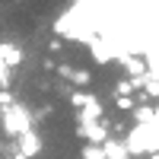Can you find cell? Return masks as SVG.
Segmentation results:
<instances>
[{
    "instance_id": "9c48e42d",
    "label": "cell",
    "mask_w": 159,
    "mask_h": 159,
    "mask_svg": "<svg viewBox=\"0 0 159 159\" xmlns=\"http://www.w3.org/2000/svg\"><path fill=\"white\" fill-rule=\"evenodd\" d=\"M130 111H134L137 124H150V121H153V108H150V105H134Z\"/></svg>"
},
{
    "instance_id": "5bb4252c",
    "label": "cell",
    "mask_w": 159,
    "mask_h": 159,
    "mask_svg": "<svg viewBox=\"0 0 159 159\" xmlns=\"http://www.w3.org/2000/svg\"><path fill=\"white\" fill-rule=\"evenodd\" d=\"M7 105H13V96H10L3 86H0V108H7Z\"/></svg>"
},
{
    "instance_id": "52a82bcc",
    "label": "cell",
    "mask_w": 159,
    "mask_h": 159,
    "mask_svg": "<svg viewBox=\"0 0 159 159\" xmlns=\"http://www.w3.org/2000/svg\"><path fill=\"white\" fill-rule=\"evenodd\" d=\"M121 64L127 67L130 76H143V73H150V67H147V61H143V57H121Z\"/></svg>"
},
{
    "instance_id": "3957f363",
    "label": "cell",
    "mask_w": 159,
    "mask_h": 159,
    "mask_svg": "<svg viewBox=\"0 0 159 159\" xmlns=\"http://www.w3.org/2000/svg\"><path fill=\"white\" fill-rule=\"evenodd\" d=\"M96 118H102V102H99L96 96H89V99L83 102V108H76V121H80V124H92Z\"/></svg>"
},
{
    "instance_id": "9a60e30c",
    "label": "cell",
    "mask_w": 159,
    "mask_h": 159,
    "mask_svg": "<svg viewBox=\"0 0 159 159\" xmlns=\"http://www.w3.org/2000/svg\"><path fill=\"white\" fill-rule=\"evenodd\" d=\"M48 48H51V51H61V48H64V42H61V38H51V45H48Z\"/></svg>"
},
{
    "instance_id": "6da1fadb",
    "label": "cell",
    "mask_w": 159,
    "mask_h": 159,
    "mask_svg": "<svg viewBox=\"0 0 159 159\" xmlns=\"http://www.w3.org/2000/svg\"><path fill=\"white\" fill-rule=\"evenodd\" d=\"M124 147H127L130 156H134V153H159V124H156V121L137 124V127L127 134Z\"/></svg>"
},
{
    "instance_id": "ba28073f",
    "label": "cell",
    "mask_w": 159,
    "mask_h": 159,
    "mask_svg": "<svg viewBox=\"0 0 159 159\" xmlns=\"http://www.w3.org/2000/svg\"><path fill=\"white\" fill-rule=\"evenodd\" d=\"M0 54H3V64H19V61H22V48L0 45Z\"/></svg>"
},
{
    "instance_id": "7a4b0ae2",
    "label": "cell",
    "mask_w": 159,
    "mask_h": 159,
    "mask_svg": "<svg viewBox=\"0 0 159 159\" xmlns=\"http://www.w3.org/2000/svg\"><path fill=\"white\" fill-rule=\"evenodd\" d=\"M0 121H3V130H7L10 137H19V134H25V130L32 127V124H29V115H25L22 108H16V102L3 108V115H0Z\"/></svg>"
},
{
    "instance_id": "277c9868",
    "label": "cell",
    "mask_w": 159,
    "mask_h": 159,
    "mask_svg": "<svg viewBox=\"0 0 159 159\" xmlns=\"http://www.w3.org/2000/svg\"><path fill=\"white\" fill-rule=\"evenodd\" d=\"M80 137L86 143H105L108 140V130H105V124L92 121V124H80Z\"/></svg>"
},
{
    "instance_id": "5b68a950",
    "label": "cell",
    "mask_w": 159,
    "mask_h": 159,
    "mask_svg": "<svg viewBox=\"0 0 159 159\" xmlns=\"http://www.w3.org/2000/svg\"><path fill=\"white\" fill-rule=\"evenodd\" d=\"M19 147H22V156H35L38 147H42V140H38V134L29 127L25 134H19Z\"/></svg>"
},
{
    "instance_id": "2e32d148",
    "label": "cell",
    "mask_w": 159,
    "mask_h": 159,
    "mask_svg": "<svg viewBox=\"0 0 159 159\" xmlns=\"http://www.w3.org/2000/svg\"><path fill=\"white\" fill-rule=\"evenodd\" d=\"M153 121H156V124H159V108H153Z\"/></svg>"
},
{
    "instance_id": "7c38bea8",
    "label": "cell",
    "mask_w": 159,
    "mask_h": 159,
    "mask_svg": "<svg viewBox=\"0 0 159 159\" xmlns=\"http://www.w3.org/2000/svg\"><path fill=\"white\" fill-rule=\"evenodd\" d=\"M130 92H137L134 89V80H121V83L115 86V96H130Z\"/></svg>"
},
{
    "instance_id": "8fae6325",
    "label": "cell",
    "mask_w": 159,
    "mask_h": 159,
    "mask_svg": "<svg viewBox=\"0 0 159 159\" xmlns=\"http://www.w3.org/2000/svg\"><path fill=\"white\" fill-rule=\"evenodd\" d=\"M115 105H118L121 111H130V108L137 105V99H134V96H115Z\"/></svg>"
},
{
    "instance_id": "8992f818",
    "label": "cell",
    "mask_w": 159,
    "mask_h": 159,
    "mask_svg": "<svg viewBox=\"0 0 159 159\" xmlns=\"http://www.w3.org/2000/svg\"><path fill=\"white\" fill-rule=\"evenodd\" d=\"M102 150H105V159H130V153H127V147H124V140H105Z\"/></svg>"
},
{
    "instance_id": "30bf717a",
    "label": "cell",
    "mask_w": 159,
    "mask_h": 159,
    "mask_svg": "<svg viewBox=\"0 0 159 159\" xmlns=\"http://www.w3.org/2000/svg\"><path fill=\"white\" fill-rule=\"evenodd\" d=\"M83 159H105L102 143H86V147H83Z\"/></svg>"
},
{
    "instance_id": "4fadbf2b",
    "label": "cell",
    "mask_w": 159,
    "mask_h": 159,
    "mask_svg": "<svg viewBox=\"0 0 159 159\" xmlns=\"http://www.w3.org/2000/svg\"><path fill=\"white\" fill-rule=\"evenodd\" d=\"M86 99H89V92H70V105H73V108H83Z\"/></svg>"
}]
</instances>
